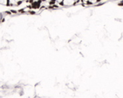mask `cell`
<instances>
[{"instance_id": "obj_2", "label": "cell", "mask_w": 123, "mask_h": 98, "mask_svg": "<svg viewBox=\"0 0 123 98\" xmlns=\"http://www.w3.org/2000/svg\"><path fill=\"white\" fill-rule=\"evenodd\" d=\"M10 11L11 12V13H12V14H17V13H18V11H17V10H10Z\"/></svg>"}, {"instance_id": "obj_5", "label": "cell", "mask_w": 123, "mask_h": 98, "mask_svg": "<svg viewBox=\"0 0 123 98\" xmlns=\"http://www.w3.org/2000/svg\"><path fill=\"white\" fill-rule=\"evenodd\" d=\"M1 22H2V23H4V22H5V17L2 18V19L1 20Z\"/></svg>"}, {"instance_id": "obj_6", "label": "cell", "mask_w": 123, "mask_h": 98, "mask_svg": "<svg viewBox=\"0 0 123 98\" xmlns=\"http://www.w3.org/2000/svg\"><path fill=\"white\" fill-rule=\"evenodd\" d=\"M2 23V22H1V20H0V24H1Z\"/></svg>"}, {"instance_id": "obj_1", "label": "cell", "mask_w": 123, "mask_h": 98, "mask_svg": "<svg viewBox=\"0 0 123 98\" xmlns=\"http://www.w3.org/2000/svg\"><path fill=\"white\" fill-rule=\"evenodd\" d=\"M78 3L77 1H63L62 2V5L63 6H73V5H75Z\"/></svg>"}, {"instance_id": "obj_4", "label": "cell", "mask_w": 123, "mask_h": 98, "mask_svg": "<svg viewBox=\"0 0 123 98\" xmlns=\"http://www.w3.org/2000/svg\"><path fill=\"white\" fill-rule=\"evenodd\" d=\"M5 13H6L7 15H10L12 14L10 11H6V12H5Z\"/></svg>"}, {"instance_id": "obj_3", "label": "cell", "mask_w": 123, "mask_h": 98, "mask_svg": "<svg viewBox=\"0 0 123 98\" xmlns=\"http://www.w3.org/2000/svg\"><path fill=\"white\" fill-rule=\"evenodd\" d=\"M23 2L22 1H18L17 2V4H16V6H20V5H22Z\"/></svg>"}]
</instances>
